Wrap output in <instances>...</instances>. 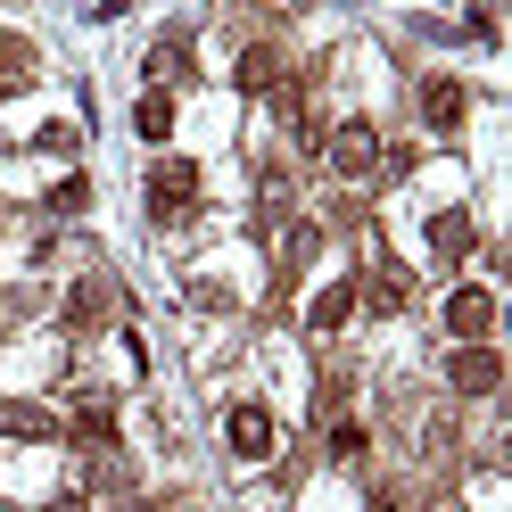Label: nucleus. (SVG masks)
Instances as JSON below:
<instances>
[{
  "label": "nucleus",
  "instance_id": "nucleus-22",
  "mask_svg": "<svg viewBox=\"0 0 512 512\" xmlns=\"http://www.w3.org/2000/svg\"><path fill=\"white\" fill-rule=\"evenodd\" d=\"M446 512H463V504H446Z\"/></svg>",
  "mask_w": 512,
  "mask_h": 512
},
{
  "label": "nucleus",
  "instance_id": "nucleus-13",
  "mask_svg": "<svg viewBox=\"0 0 512 512\" xmlns=\"http://www.w3.org/2000/svg\"><path fill=\"white\" fill-rule=\"evenodd\" d=\"M347 314H356V281H331V290H323V298L306 306V323H314V331H339Z\"/></svg>",
  "mask_w": 512,
  "mask_h": 512
},
{
  "label": "nucleus",
  "instance_id": "nucleus-17",
  "mask_svg": "<svg viewBox=\"0 0 512 512\" xmlns=\"http://www.w3.org/2000/svg\"><path fill=\"white\" fill-rule=\"evenodd\" d=\"M34 149H42V157H75V149H83V133H75V124H42Z\"/></svg>",
  "mask_w": 512,
  "mask_h": 512
},
{
  "label": "nucleus",
  "instance_id": "nucleus-4",
  "mask_svg": "<svg viewBox=\"0 0 512 512\" xmlns=\"http://www.w3.org/2000/svg\"><path fill=\"white\" fill-rule=\"evenodd\" d=\"M223 438H232V455H240V463H265L281 430H273V413H265V405H232V413H223Z\"/></svg>",
  "mask_w": 512,
  "mask_h": 512
},
{
  "label": "nucleus",
  "instance_id": "nucleus-5",
  "mask_svg": "<svg viewBox=\"0 0 512 512\" xmlns=\"http://www.w3.org/2000/svg\"><path fill=\"white\" fill-rule=\"evenodd\" d=\"M446 331H455L463 347L496 339V298H488V290H455V298H446Z\"/></svg>",
  "mask_w": 512,
  "mask_h": 512
},
{
  "label": "nucleus",
  "instance_id": "nucleus-11",
  "mask_svg": "<svg viewBox=\"0 0 512 512\" xmlns=\"http://www.w3.org/2000/svg\"><path fill=\"white\" fill-rule=\"evenodd\" d=\"M25 83H34V42H25V34H0V100L25 91Z\"/></svg>",
  "mask_w": 512,
  "mask_h": 512
},
{
  "label": "nucleus",
  "instance_id": "nucleus-8",
  "mask_svg": "<svg viewBox=\"0 0 512 512\" xmlns=\"http://www.w3.org/2000/svg\"><path fill=\"white\" fill-rule=\"evenodd\" d=\"M108 306H116V290H108L100 273H83L75 290H67V331H100V323H108Z\"/></svg>",
  "mask_w": 512,
  "mask_h": 512
},
{
  "label": "nucleus",
  "instance_id": "nucleus-19",
  "mask_svg": "<svg viewBox=\"0 0 512 512\" xmlns=\"http://www.w3.org/2000/svg\"><path fill=\"white\" fill-rule=\"evenodd\" d=\"M331 455H339V463H364V430L339 422V430H331Z\"/></svg>",
  "mask_w": 512,
  "mask_h": 512
},
{
  "label": "nucleus",
  "instance_id": "nucleus-10",
  "mask_svg": "<svg viewBox=\"0 0 512 512\" xmlns=\"http://www.w3.org/2000/svg\"><path fill=\"white\" fill-rule=\"evenodd\" d=\"M430 248L446 256V265H463V256H471V215H463V207H446V215H430Z\"/></svg>",
  "mask_w": 512,
  "mask_h": 512
},
{
  "label": "nucleus",
  "instance_id": "nucleus-18",
  "mask_svg": "<svg viewBox=\"0 0 512 512\" xmlns=\"http://www.w3.org/2000/svg\"><path fill=\"white\" fill-rule=\"evenodd\" d=\"M174 67H182V34H166V42H157V50H149V75H157V83H166Z\"/></svg>",
  "mask_w": 512,
  "mask_h": 512
},
{
  "label": "nucleus",
  "instance_id": "nucleus-6",
  "mask_svg": "<svg viewBox=\"0 0 512 512\" xmlns=\"http://www.w3.org/2000/svg\"><path fill=\"white\" fill-rule=\"evenodd\" d=\"M356 298H372L380 314H405V306H413V273H405V265H389V256H380L372 273H356Z\"/></svg>",
  "mask_w": 512,
  "mask_h": 512
},
{
  "label": "nucleus",
  "instance_id": "nucleus-12",
  "mask_svg": "<svg viewBox=\"0 0 512 512\" xmlns=\"http://www.w3.org/2000/svg\"><path fill=\"white\" fill-rule=\"evenodd\" d=\"M422 116L438 124V133H446V124H463V83H446V75H430V83H422Z\"/></svg>",
  "mask_w": 512,
  "mask_h": 512
},
{
  "label": "nucleus",
  "instance_id": "nucleus-20",
  "mask_svg": "<svg viewBox=\"0 0 512 512\" xmlns=\"http://www.w3.org/2000/svg\"><path fill=\"white\" fill-rule=\"evenodd\" d=\"M372 512H405V504H397V496H389V488H380V496H372Z\"/></svg>",
  "mask_w": 512,
  "mask_h": 512
},
{
  "label": "nucleus",
  "instance_id": "nucleus-14",
  "mask_svg": "<svg viewBox=\"0 0 512 512\" xmlns=\"http://www.w3.org/2000/svg\"><path fill=\"white\" fill-rule=\"evenodd\" d=\"M133 133H141V141H166V133H174V91H141Z\"/></svg>",
  "mask_w": 512,
  "mask_h": 512
},
{
  "label": "nucleus",
  "instance_id": "nucleus-7",
  "mask_svg": "<svg viewBox=\"0 0 512 512\" xmlns=\"http://www.w3.org/2000/svg\"><path fill=\"white\" fill-rule=\"evenodd\" d=\"M67 422H58L50 405H25V397H0V438H25V446H42V438H58Z\"/></svg>",
  "mask_w": 512,
  "mask_h": 512
},
{
  "label": "nucleus",
  "instance_id": "nucleus-16",
  "mask_svg": "<svg viewBox=\"0 0 512 512\" xmlns=\"http://www.w3.org/2000/svg\"><path fill=\"white\" fill-rule=\"evenodd\" d=\"M83 207H91V182L83 174H67V182L50 190V215H83Z\"/></svg>",
  "mask_w": 512,
  "mask_h": 512
},
{
  "label": "nucleus",
  "instance_id": "nucleus-21",
  "mask_svg": "<svg viewBox=\"0 0 512 512\" xmlns=\"http://www.w3.org/2000/svg\"><path fill=\"white\" fill-rule=\"evenodd\" d=\"M50 512H83V496H58V504H50Z\"/></svg>",
  "mask_w": 512,
  "mask_h": 512
},
{
  "label": "nucleus",
  "instance_id": "nucleus-15",
  "mask_svg": "<svg viewBox=\"0 0 512 512\" xmlns=\"http://www.w3.org/2000/svg\"><path fill=\"white\" fill-rule=\"evenodd\" d=\"M281 83V50H248L240 58V91H273Z\"/></svg>",
  "mask_w": 512,
  "mask_h": 512
},
{
  "label": "nucleus",
  "instance_id": "nucleus-9",
  "mask_svg": "<svg viewBox=\"0 0 512 512\" xmlns=\"http://www.w3.org/2000/svg\"><path fill=\"white\" fill-rule=\"evenodd\" d=\"M67 430H75V446H116V405L108 397H83Z\"/></svg>",
  "mask_w": 512,
  "mask_h": 512
},
{
  "label": "nucleus",
  "instance_id": "nucleus-3",
  "mask_svg": "<svg viewBox=\"0 0 512 512\" xmlns=\"http://www.w3.org/2000/svg\"><path fill=\"white\" fill-rule=\"evenodd\" d=\"M323 166H331V174H347V182L372 174V166H380V133H372V124H339V133L323 141Z\"/></svg>",
  "mask_w": 512,
  "mask_h": 512
},
{
  "label": "nucleus",
  "instance_id": "nucleus-2",
  "mask_svg": "<svg viewBox=\"0 0 512 512\" xmlns=\"http://www.w3.org/2000/svg\"><path fill=\"white\" fill-rule=\"evenodd\" d=\"M446 389H463V397H496L504 389V356L488 339L479 347H455V364H446Z\"/></svg>",
  "mask_w": 512,
  "mask_h": 512
},
{
  "label": "nucleus",
  "instance_id": "nucleus-1",
  "mask_svg": "<svg viewBox=\"0 0 512 512\" xmlns=\"http://www.w3.org/2000/svg\"><path fill=\"white\" fill-rule=\"evenodd\" d=\"M141 190H149V215L157 223H182L190 207H199V166H190V157H157Z\"/></svg>",
  "mask_w": 512,
  "mask_h": 512
}]
</instances>
